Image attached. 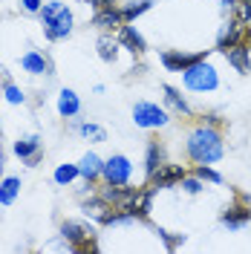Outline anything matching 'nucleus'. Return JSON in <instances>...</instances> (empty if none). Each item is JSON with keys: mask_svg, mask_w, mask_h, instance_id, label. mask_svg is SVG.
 I'll return each instance as SVG.
<instances>
[{"mask_svg": "<svg viewBox=\"0 0 251 254\" xmlns=\"http://www.w3.org/2000/svg\"><path fill=\"white\" fill-rule=\"evenodd\" d=\"M81 107V101H78V95L72 93V90H63L61 98H58V113H61L63 119H69V116H75Z\"/></svg>", "mask_w": 251, "mask_h": 254, "instance_id": "15", "label": "nucleus"}, {"mask_svg": "<svg viewBox=\"0 0 251 254\" xmlns=\"http://www.w3.org/2000/svg\"><path fill=\"white\" fill-rule=\"evenodd\" d=\"M130 159L127 156H110L104 162V168H101V174L107 179V185H125L127 179H130Z\"/></svg>", "mask_w": 251, "mask_h": 254, "instance_id": "5", "label": "nucleus"}, {"mask_svg": "<svg viewBox=\"0 0 251 254\" xmlns=\"http://www.w3.org/2000/svg\"><path fill=\"white\" fill-rule=\"evenodd\" d=\"M98 52H101V58H104V61H116L119 44H116V41H110V38H101V41H98Z\"/></svg>", "mask_w": 251, "mask_h": 254, "instance_id": "22", "label": "nucleus"}, {"mask_svg": "<svg viewBox=\"0 0 251 254\" xmlns=\"http://www.w3.org/2000/svg\"><path fill=\"white\" fill-rule=\"evenodd\" d=\"M185 84H188V90H196V93H205V90H217V72H214V66H208L205 61L193 64L185 69Z\"/></svg>", "mask_w": 251, "mask_h": 254, "instance_id": "3", "label": "nucleus"}, {"mask_svg": "<svg viewBox=\"0 0 251 254\" xmlns=\"http://www.w3.org/2000/svg\"><path fill=\"white\" fill-rule=\"evenodd\" d=\"M81 133H84V136H93V139H98V142L104 139V130L95 127V125H81Z\"/></svg>", "mask_w": 251, "mask_h": 254, "instance_id": "25", "label": "nucleus"}, {"mask_svg": "<svg viewBox=\"0 0 251 254\" xmlns=\"http://www.w3.org/2000/svg\"><path fill=\"white\" fill-rule=\"evenodd\" d=\"M133 122L139 127H162L168 125V113L156 104H150V101H139L133 107Z\"/></svg>", "mask_w": 251, "mask_h": 254, "instance_id": "4", "label": "nucleus"}, {"mask_svg": "<svg viewBox=\"0 0 251 254\" xmlns=\"http://www.w3.org/2000/svg\"><path fill=\"white\" fill-rule=\"evenodd\" d=\"M182 185H185V190H190V193H196V190H202V185H199L196 179H182Z\"/></svg>", "mask_w": 251, "mask_h": 254, "instance_id": "27", "label": "nucleus"}, {"mask_svg": "<svg viewBox=\"0 0 251 254\" xmlns=\"http://www.w3.org/2000/svg\"><path fill=\"white\" fill-rule=\"evenodd\" d=\"M188 153L199 165H211L222 159V136L214 127H196L188 136Z\"/></svg>", "mask_w": 251, "mask_h": 254, "instance_id": "1", "label": "nucleus"}, {"mask_svg": "<svg viewBox=\"0 0 251 254\" xmlns=\"http://www.w3.org/2000/svg\"><path fill=\"white\" fill-rule=\"evenodd\" d=\"M159 168H162V147H159V142H153L147 147V174L153 176Z\"/></svg>", "mask_w": 251, "mask_h": 254, "instance_id": "19", "label": "nucleus"}, {"mask_svg": "<svg viewBox=\"0 0 251 254\" xmlns=\"http://www.w3.org/2000/svg\"><path fill=\"white\" fill-rule=\"evenodd\" d=\"M205 55H208V52H196V55H182V52H162V64H165L168 69H173V72H185L188 66L205 61Z\"/></svg>", "mask_w": 251, "mask_h": 254, "instance_id": "8", "label": "nucleus"}, {"mask_svg": "<svg viewBox=\"0 0 251 254\" xmlns=\"http://www.w3.org/2000/svg\"><path fill=\"white\" fill-rule=\"evenodd\" d=\"M6 98H9L12 104H20V101H23V93L17 90L15 84H6Z\"/></svg>", "mask_w": 251, "mask_h": 254, "instance_id": "26", "label": "nucleus"}, {"mask_svg": "<svg viewBox=\"0 0 251 254\" xmlns=\"http://www.w3.org/2000/svg\"><path fill=\"white\" fill-rule=\"evenodd\" d=\"M44 26H47V38L49 41H58V38H66L69 29H72V15L63 3H49L44 6Z\"/></svg>", "mask_w": 251, "mask_h": 254, "instance_id": "2", "label": "nucleus"}, {"mask_svg": "<svg viewBox=\"0 0 251 254\" xmlns=\"http://www.w3.org/2000/svg\"><path fill=\"white\" fill-rule=\"evenodd\" d=\"M185 179V171L179 168V165H162L156 174L150 176V188H171V185H176V182H182Z\"/></svg>", "mask_w": 251, "mask_h": 254, "instance_id": "7", "label": "nucleus"}, {"mask_svg": "<svg viewBox=\"0 0 251 254\" xmlns=\"http://www.w3.org/2000/svg\"><path fill=\"white\" fill-rule=\"evenodd\" d=\"M165 95H168V104H171V107H176L179 113H190V110H188V104H185V98L176 93L173 87H165Z\"/></svg>", "mask_w": 251, "mask_h": 254, "instance_id": "23", "label": "nucleus"}, {"mask_svg": "<svg viewBox=\"0 0 251 254\" xmlns=\"http://www.w3.org/2000/svg\"><path fill=\"white\" fill-rule=\"evenodd\" d=\"M249 220H251V208H225L222 211V222L228 228H240V225H246Z\"/></svg>", "mask_w": 251, "mask_h": 254, "instance_id": "14", "label": "nucleus"}, {"mask_svg": "<svg viewBox=\"0 0 251 254\" xmlns=\"http://www.w3.org/2000/svg\"><path fill=\"white\" fill-rule=\"evenodd\" d=\"M93 23L98 26V29H122L125 26V17H122V12L119 9H98V15L93 17Z\"/></svg>", "mask_w": 251, "mask_h": 254, "instance_id": "10", "label": "nucleus"}, {"mask_svg": "<svg viewBox=\"0 0 251 254\" xmlns=\"http://www.w3.org/2000/svg\"><path fill=\"white\" fill-rule=\"evenodd\" d=\"M26 12H41V0H20Z\"/></svg>", "mask_w": 251, "mask_h": 254, "instance_id": "28", "label": "nucleus"}, {"mask_svg": "<svg viewBox=\"0 0 251 254\" xmlns=\"http://www.w3.org/2000/svg\"><path fill=\"white\" fill-rule=\"evenodd\" d=\"M196 176H199V179H208V182H222V176L217 174V171H211L208 165H199V168H196Z\"/></svg>", "mask_w": 251, "mask_h": 254, "instance_id": "24", "label": "nucleus"}, {"mask_svg": "<svg viewBox=\"0 0 251 254\" xmlns=\"http://www.w3.org/2000/svg\"><path fill=\"white\" fill-rule=\"evenodd\" d=\"M15 153L20 159H26V162H38V153H41V142L35 139V136H29V139H20V142L15 144Z\"/></svg>", "mask_w": 251, "mask_h": 254, "instance_id": "13", "label": "nucleus"}, {"mask_svg": "<svg viewBox=\"0 0 251 254\" xmlns=\"http://www.w3.org/2000/svg\"><path fill=\"white\" fill-rule=\"evenodd\" d=\"M150 6H153V0H141V3H136V6H127V9H122V17H125V20H133V17L144 15Z\"/></svg>", "mask_w": 251, "mask_h": 254, "instance_id": "21", "label": "nucleus"}, {"mask_svg": "<svg viewBox=\"0 0 251 254\" xmlns=\"http://www.w3.org/2000/svg\"><path fill=\"white\" fill-rule=\"evenodd\" d=\"M225 58H228V64H234L237 72H249V47L246 44H237V47H231L228 52H225Z\"/></svg>", "mask_w": 251, "mask_h": 254, "instance_id": "11", "label": "nucleus"}, {"mask_svg": "<svg viewBox=\"0 0 251 254\" xmlns=\"http://www.w3.org/2000/svg\"><path fill=\"white\" fill-rule=\"evenodd\" d=\"M17 190H20V179H15V176L3 179V185H0V202H3V205H12L15 196H17Z\"/></svg>", "mask_w": 251, "mask_h": 254, "instance_id": "18", "label": "nucleus"}, {"mask_svg": "<svg viewBox=\"0 0 251 254\" xmlns=\"http://www.w3.org/2000/svg\"><path fill=\"white\" fill-rule=\"evenodd\" d=\"M101 168H104V165H101V159L95 156V153H87V156L81 159V165H78L81 176H84V179H87V182H93L95 176L101 174Z\"/></svg>", "mask_w": 251, "mask_h": 254, "instance_id": "16", "label": "nucleus"}, {"mask_svg": "<svg viewBox=\"0 0 251 254\" xmlns=\"http://www.w3.org/2000/svg\"><path fill=\"white\" fill-rule=\"evenodd\" d=\"M20 66H23V69H29V72H35V75L49 72V61L41 55V52H26V55L20 58Z\"/></svg>", "mask_w": 251, "mask_h": 254, "instance_id": "12", "label": "nucleus"}, {"mask_svg": "<svg viewBox=\"0 0 251 254\" xmlns=\"http://www.w3.org/2000/svg\"><path fill=\"white\" fill-rule=\"evenodd\" d=\"M87 3H93L95 9H110L113 6V0H87Z\"/></svg>", "mask_w": 251, "mask_h": 254, "instance_id": "29", "label": "nucleus"}, {"mask_svg": "<svg viewBox=\"0 0 251 254\" xmlns=\"http://www.w3.org/2000/svg\"><path fill=\"white\" fill-rule=\"evenodd\" d=\"M78 174H81L78 165H61V168L55 171V182H58V185H66V182H72Z\"/></svg>", "mask_w": 251, "mask_h": 254, "instance_id": "20", "label": "nucleus"}, {"mask_svg": "<svg viewBox=\"0 0 251 254\" xmlns=\"http://www.w3.org/2000/svg\"><path fill=\"white\" fill-rule=\"evenodd\" d=\"M63 237L69 240L78 252H87V249H95V240H93V231H87L84 225H75V222H63Z\"/></svg>", "mask_w": 251, "mask_h": 254, "instance_id": "6", "label": "nucleus"}, {"mask_svg": "<svg viewBox=\"0 0 251 254\" xmlns=\"http://www.w3.org/2000/svg\"><path fill=\"white\" fill-rule=\"evenodd\" d=\"M122 44H125L130 52H144V49H147L144 38H141V35L133 29V26H122Z\"/></svg>", "mask_w": 251, "mask_h": 254, "instance_id": "17", "label": "nucleus"}, {"mask_svg": "<svg viewBox=\"0 0 251 254\" xmlns=\"http://www.w3.org/2000/svg\"><path fill=\"white\" fill-rule=\"evenodd\" d=\"M237 44H243V23H240V20H231V23L222 29L217 49H220V52H228V49L237 47Z\"/></svg>", "mask_w": 251, "mask_h": 254, "instance_id": "9", "label": "nucleus"}]
</instances>
